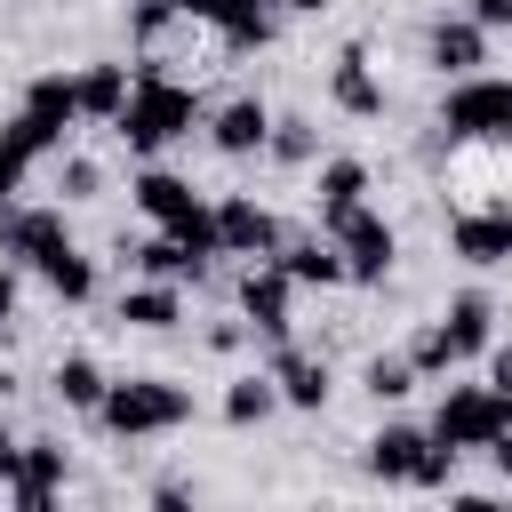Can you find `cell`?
<instances>
[{
    "instance_id": "6da1fadb",
    "label": "cell",
    "mask_w": 512,
    "mask_h": 512,
    "mask_svg": "<svg viewBox=\"0 0 512 512\" xmlns=\"http://www.w3.org/2000/svg\"><path fill=\"white\" fill-rule=\"evenodd\" d=\"M200 120H208V104H200V88H192L184 72H136L128 104L112 112V136L128 144V160H160V152L184 144Z\"/></svg>"
},
{
    "instance_id": "7a4b0ae2",
    "label": "cell",
    "mask_w": 512,
    "mask_h": 512,
    "mask_svg": "<svg viewBox=\"0 0 512 512\" xmlns=\"http://www.w3.org/2000/svg\"><path fill=\"white\" fill-rule=\"evenodd\" d=\"M200 416V400H192V384H176V376H112L104 384V400H96V432L104 440H120V448H136V440H168V432H184Z\"/></svg>"
},
{
    "instance_id": "3957f363",
    "label": "cell",
    "mask_w": 512,
    "mask_h": 512,
    "mask_svg": "<svg viewBox=\"0 0 512 512\" xmlns=\"http://www.w3.org/2000/svg\"><path fill=\"white\" fill-rule=\"evenodd\" d=\"M432 128H440L456 152H512V72H464V80H440Z\"/></svg>"
},
{
    "instance_id": "277c9868",
    "label": "cell",
    "mask_w": 512,
    "mask_h": 512,
    "mask_svg": "<svg viewBox=\"0 0 512 512\" xmlns=\"http://www.w3.org/2000/svg\"><path fill=\"white\" fill-rule=\"evenodd\" d=\"M72 128H80L72 64H48V72H32V80H24V96H16V112H8L0 144H16V152H24L32 168H40V160H56V152L72 144Z\"/></svg>"
},
{
    "instance_id": "5b68a950",
    "label": "cell",
    "mask_w": 512,
    "mask_h": 512,
    "mask_svg": "<svg viewBox=\"0 0 512 512\" xmlns=\"http://www.w3.org/2000/svg\"><path fill=\"white\" fill-rule=\"evenodd\" d=\"M512 432V392L504 384H448L440 376V408H432V440H448L456 456H488V440Z\"/></svg>"
},
{
    "instance_id": "8992f818",
    "label": "cell",
    "mask_w": 512,
    "mask_h": 512,
    "mask_svg": "<svg viewBox=\"0 0 512 512\" xmlns=\"http://www.w3.org/2000/svg\"><path fill=\"white\" fill-rule=\"evenodd\" d=\"M328 240H336V256H344V288H384L392 280V264H400V224L384 216V208H344L336 224H320Z\"/></svg>"
},
{
    "instance_id": "52a82bcc",
    "label": "cell",
    "mask_w": 512,
    "mask_h": 512,
    "mask_svg": "<svg viewBox=\"0 0 512 512\" xmlns=\"http://www.w3.org/2000/svg\"><path fill=\"white\" fill-rule=\"evenodd\" d=\"M232 312L248 320L256 344H288V336H296V280H288L272 256H256V264L232 272Z\"/></svg>"
},
{
    "instance_id": "ba28073f",
    "label": "cell",
    "mask_w": 512,
    "mask_h": 512,
    "mask_svg": "<svg viewBox=\"0 0 512 512\" xmlns=\"http://www.w3.org/2000/svg\"><path fill=\"white\" fill-rule=\"evenodd\" d=\"M64 248H72L64 200H8V208H0V256H8L16 272H40V264L64 256Z\"/></svg>"
},
{
    "instance_id": "9c48e42d",
    "label": "cell",
    "mask_w": 512,
    "mask_h": 512,
    "mask_svg": "<svg viewBox=\"0 0 512 512\" xmlns=\"http://www.w3.org/2000/svg\"><path fill=\"white\" fill-rule=\"evenodd\" d=\"M280 208L272 200H256V192H216V256H232V264H256V256H272L280 248Z\"/></svg>"
},
{
    "instance_id": "30bf717a",
    "label": "cell",
    "mask_w": 512,
    "mask_h": 512,
    "mask_svg": "<svg viewBox=\"0 0 512 512\" xmlns=\"http://www.w3.org/2000/svg\"><path fill=\"white\" fill-rule=\"evenodd\" d=\"M64 480H72V448L64 440H48V432H32V440H16V472H8V504L16 512H48L56 496H64Z\"/></svg>"
},
{
    "instance_id": "8fae6325",
    "label": "cell",
    "mask_w": 512,
    "mask_h": 512,
    "mask_svg": "<svg viewBox=\"0 0 512 512\" xmlns=\"http://www.w3.org/2000/svg\"><path fill=\"white\" fill-rule=\"evenodd\" d=\"M328 104H336L344 120H384V112H392V88H384L368 40H344V48L328 56Z\"/></svg>"
},
{
    "instance_id": "7c38bea8",
    "label": "cell",
    "mask_w": 512,
    "mask_h": 512,
    "mask_svg": "<svg viewBox=\"0 0 512 512\" xmlns=\"http://www.w3.org/2000/svg\"><path fill=\"white\" fill-rule=\"evenodd\" d=\"M200 136H208V152H216V160H264V136H272V104H264L256 88H240V96L208 104Z\"/></svg>"
},
{
    "instance_id": "4fadbf2b",
    "label": "cell",
    "mask_w": 512,
    "mask_h": 512,
    "mask_svg": "<svg viewBox=\"0 0 512 512\" xmlns=\"http://www.w3.org/2000/svg\"><path fill=\"white\" fill-rule=\"evenodd\" d=\"M424 456H432V424H408V416H384V424L360 440V464H368V480H384V488H416Z\"/></svg>"
},
{
    "instance_id": "5bb4252c",
    "label": "cell",
    "mask_w": 512,
    "mask_h": 512,
    "mask_svg": "<svg viewBox=\"0 0 512 512\" xmlns=\"http://www.w3.org/2000/svg\"><path fill=\"white\" fill-rule=\"evenodd\" d=\"M488 40H496V32H480L464 8H440V16L424 24V72H432V80H464V72H488Z\"/></svg>"
},
{
    "instance_id": "9a60e30c",
    "label": "cell",
    "mask_w": 512,
    "mask_h": 512,
    "mask_svg": "<svg viewBox=\"0 0 512 512\" xmlns=\"http://www.w3.org/2000/svg\"><path fill=\"white\" fill-rule=\"evenodd\" d=\"M264 368H272V384H280V408H296V416H320V408L336 400V368H328L320 352H304L296 336H288V344H264Z\"/></svg>"
},
{
    "instance_id": "2e32d148",
    "label": "cell",
    "mask_w": 512,
    "mask_h": 512,
    "mask_svg": "<svg viewBox=\"0 0 512 512\" xmlns=\"http://www.w3.org/2000/svg\"><path fill=\"white\" fill-rule=\"evenodd\" d=\"M448 256L488 272V264H512V200H480V208H456L448 216Z\"/></svg>"
},
{
    "instance_id": "e0dca14e",
    "label": "cell",
    "mask_w": 512,
    "mask_h": 512,
    "mask_svg": "<svg viewBox=\"0 0 512 512\" xmlns=\"http://www.w3.org/2000/svg\"><path fill=\"white\" fill-rule=\"evenodd\" d=\"M128 208L144 216V224H160V232H176L192 208H208V192L192 184V176H176V168H160V160H144L136 176H128Z\"/></svg>"
},
{
    "instance_id": "ac0fdd59",
    "label": "cell",
    "mask_w": 512,
    "mask_h": 512,
    "mask_svg": "<svg viewBox=\"0 0 512 512\" xmlns=\"http://www.w3.org/2000/svg\"><path fill=\"white\" fill-rule=\"evenodd\" d=\"M376 192V168L360 152H320L312 160V224H336L344 208H360Z\"/></svg>"
},
{
    "instance_id": "d6986e66",
    "label": "cell",
    "mask_w": 512,
    "mask_h": 512,
    "mask_svg": "<svg viewBox=\"0 0 512 512\" xmlns=\"http://www.w3.org/2000/svg\"><path fill=\"white\" fill-rule=\"evenodd\" d=\"M112 320L120 328H136V336H168L176 320H184V280H128L120 296H112Z\"/></svg>"
},
{
    "instance_id": "ffe728a7",
    "label": "cell",
    "mask_w": 512,
    "mask_h": 512,
    "mask_svg": "<svg viewBox=\"0 0 512 512\" xmlns=\"http://www.w3.org/2000/svg\"><path fill=\"white\" fill-rule=\"evenodd\" d=\"M128 88H136V72H128L120 56H88V64H72V96H80V128H112V112L128 104Z\"/></svg>"
},
{
    "instance_id": "44dd1931",
    "label": "cell",
    "mask_w": 512,
    "mask_h": 512,
    "mask_svg": "<svg viewBox=\"0 0 512 512\" xmlns=\"http://www.w3.org/2000/svg\"><path fill=\"white\" fill-rule=\"evenodd\" d=\"M208 32H216L224 56H256V48L280 40V0H216Z\"/></svg>"
},
{
    "instance_id": "7402d4cb",
    "label": "cell",
    "mask_w": 512,
    "mask_h": 512,
    "mask_svg": "<svg viewBox=\"0 0 512 512\" xmlns=\"http://www.w3.org/2000/svg\"><path fill=\"white\" fill-rule=\"evenodd\" d=\"M272 264H280L296 288H344V256H336V240H328L320 224H312V232H280Z\"/></svg>"
},
{
    "instance_id": "603a6c76",
    "label": "cell",
    "mask_w": 512,
    "mask_h": 512,
    "mask_svg": "<svg viewBox=\"0 0 512 512\" xmlns=\"http://www.w3.org/2000/svg\"><path fill=\"white\" fill-rule=\"evenodd\" d=\"M432 320H440V336L456 344V360H480V352L496 344V296H488V288H456Z\"/></svg>"
},
{
    "instance_id": "cb8c5ba5",
    "label": "cell",
    "mask_w": 512,
    "mask_h": 512,
    "mask_svg": "<svg viewBox=\"0 0 512 512\" xmlns=\"http://www.w3.org/2000/svg\"><path fill=\"white\" fill-rule=\"evenodd\" d=\"M120 264L144 272V280H208L216 256H192L176 232H152V240H120Z\"/></svg>"
},
{
    "instance_id": "d4e9b609",
    "label": "cell",
    "mask_w": 512,
    "mask_h": 512,
    "mask_svg": "<svg viewBox=\"0 0 512 512\" xmlns=\"http://www.w3.org/2000/svg\"><path fill=\"white\" fill-rule=\"evenodd\" d=\"M104 360L96 352H64L56 368H48V400L64 408V416H96V400H104Z\"/></svg>"
},
{
    "instance_id": "484cf974",
    "label": "cell",
    "mask_w": 512,
    "mask_h": 512,
    "mask_svg": "<svg viewBox=\"0 0 512 512\" xmlns=\"http://www.w3.org/2000/svg\"><path fill=\"white\" fill-rule=\"evenodd\" d=\"M216 416H224L232 432H256V424H272V416H280V384H272V368H240V376L224 384Z\"/></svg>"
},
{
    "instance_id": "4316f807",
    "label": "cell",
    "mask_w": 512,
    "mask_h": 512,
    "mask_svg": "<svg viewBox=\"0 0 512 512\" xmlns=\"http://www.w3.org/2000/svg\"><path fill=\"white\" fill-rule=\"evenodd\" d=\"M328 144H320V120L312 112H272V136H264V160L272 168H312Z\"/></svg>"
},
{
    "instance_id": "83f0119b",
    "label": "cell",
    "mask_w": 512,
    "mask_h": 512,
    "mask_svg": "<svg viewBox=\"0 0 512 512\" xmlns=\"http://www.w3.org/2000/svg\"><path fill=\"white\" fill-rule=\"evenodd\" d=\"M40 280H48V296H56V304H72V312H80V304H96V256H88L80 240H72L64 256H48V264H40Z\"/></svg>"
},
{
    "instance_id": "f1b7e54d",
    "label": "cell",
    "mask_w": 512,
    "mask_h": 512,
    "mask_svg": "<svg viewBox=\"0 0 512 512\" xmlns=\"http://www.w3.org/2000/svg\"><path fill=\"white\" fill-rule=\"evenodd\" d=\"M416 384H424V376H416V360H408V352H368V360H360V392H368L376 408H400Z\"/></svg>"
},
{
    "instance_id": "f546056e",
    "label": "cell",
    "mask_w": 512,
    "mask_h": 512,
    "mask_svg": "<svg viewBox=\"0 0 512 512\" xmlns=\"http://www.w3.org/2000/svg\"><path fill=\"white\" fill-rule=\"evenodd\" d=\"M176 32H192V24H184V0H128V48H136V56L168 48Z\"/></svg>"
},
{
    "instance_id": "4dcf8cb0",
    "label": "cell",
    "mask_w": 512,
    "mask_h": 512,
    "mask_svg": "<svg viewBox=\"0 0 512 512\" xmlns=\"http://www.w3.org/2000/svg\"><path fill=\"white\" fill-rule=\"evenodd\" d=\"M48 168H56V200H64V208H88V200H104V184H112V176H104V160H96V152H72V144H64Z\"/></svg>"
},
{
    "instance_id": "1f68e13d",
    "label": "cell",
    "mask_w": 512,
    "mask_h": 512,
    "mask_svg": "<svg viewBox=\"0 0 512 512\" xmlns=\"http://www.w3.org/2000/svg\"><path fill=\"white\" fill-rule=\"evenodd\" d=\"M400 352L416 360V376H424V384H440V376H456V368H464V360H456V344L440 336V320H416V336H408Z\"/></svg>"
},
{
    "instance_id": "d6a6232c",
    "label": "cell",
    "mask_w": 512,
    "mask_h": 512,
    "mask_svg": "<svg viewBox=\"0 0 512 512\" xmlns=\"http://www.w3.org/2000/svg\"><path fill=\"white\" fill-rule=\"evenodd\" d=\"M200 344H208L216 360H232V352H240V344H256V336H248V320H240V312H224V320H208V328H200Z\"/></svg>"
},
{
    "instance_id": "836d02e7",
    "label": "cell",
    "mask_w": 512,
    "mask_h": 512,
    "mask_svg": "<svg viewBox=\"0 0 512 512\" xmlns=\"http://www.w3.org/2000/svg\"><path fill=\"white\" fill-rule=\"evenodd\" d=\"M24 176H32V160H24L16 144H0V208H8L16 192H24Z\"/></svg>"
},
{
    "instance_id": "e575fe53",
    "label": "cell",
    "mask_w": 512,
    "mask_h": 512,
    "mask_svg": "<svg viewBox=\"0 0 512 512\" xmlns=\"http://www.w3.org/2000/svg\"><path fill=\"white\" fill-rule=\"evenodd\" d=\"M464 16H472L480 32H512V0H464Z\"/></svg>"
},
{
    "instance_id": "d590c367",
    "label": "cell",
    "mask_w": 512,
    "mask_h": 512,
    "mask_svg": "<svg viewBox=\"0 0 512 512\" xmlns=\"http://www.w3.org/2000/svg\"><path fill=\"white\" fill-rule=\"evenodd\" d=\"M480 360H488V384H504V392H512V344H504V336H496V344H488V352H480Z\"/></svg>"
},
{
    "instance_id": "8d00e7d4",
    "label": "cell",
    "mask_w": 512,
    "mask_h": 512,
    "mask_svg": "<svg viewBox=\"0 0 512 512\" xmlns=\"http://www.w3.org/2000/svg\"><path fill=\"white\" fill-rule=\"evenodd\" d=\"M0 328H16V264L0 256Z\"/></svg>"
},
{
    "instance_id": "74e56055",
    "label": "cell",
    "mask_w": 512,
    "mask_h": 512,
    "mask_svg": "<svg viewBox=\"0 0 512 512\" xmlns=\"http://www.w3.org/2000/svg\"><path fill=\"white\" fill-rule=\"evenodd\" d=\"M192 496H200L192 480H160V488H152V504H168V512H176V504H192Z\"/></svg>"
},
{
    "instance_id": "f35d334b",
    "label": "cell",
    "mask_w": 512,
    "mask_h": 512,
    "mask_svg": "<svg viewBox=\"0 0 512 512\" xmlns=\"http://www.w3.org/2000/svg\"><path fill=\"white\" fill-rule=\"evenodd\" d=\"M488 464H496V472L512 480V432H496V440H488Z\"/></svg>"
},
{
    "instance_id": "ab89813d",
    "label": "cell",
    "mask_w": 512,
    "mask_h": 512,
    "mask_svg": "<svg viewBox=\"0 0 512 512\" xmlns=\"http://www.w3.org/2000/svg\"><path fill=\"white\" fill-rule=\"evenodd\" d=\"M8 472H16V432L0 424V488H8Z\"/></svg>"
},
{
    "instance_id": "60d3db41",
    "label": "cell",
    "mask_w": 512,
    "mask_h": 512,
    "mask_svg": "<svg viewBox=\"0 0 512 512\" xmlns=\"http://www.w3.org/2000/svg\"><path fill=\"white\" fill-rule=\"evenodd\" d=\"M336 0H280V16H328Z\"/></svg>"
}]
</instances>
